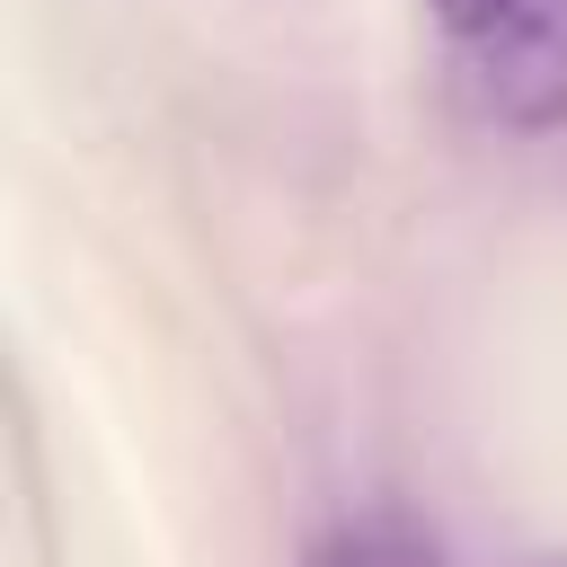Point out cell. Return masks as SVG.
Listing matches in <instances>:
<instances>
[{
  "label": "cell",
  "mask_w": 567,
  "mask_h": 567,
  "mask_svg": "<svg viewBox=\"0 0 567 567\" xmlns=\"http://www.w3.org/2000/svg\"><path fill=\"white\" fill-rule=\"evenodd\" d=\"M514 9H523V0H434V27H443L452 44H478V35H487V27H505Z\"/></svg>",
  "instance_id": "cell-3"
},
{
  "label": "cell",
  "mask_w": 567,
  "mask_h": 567,
  "mask_svg": "<svg viewBox=\"0 0 567 567\" xmlns=\"http://www.w3.org/2000/svg\"><path fill=\"white\" fill-rule=\"evenodd\" d=\"M470 97L496 124H558L567 115V0H523L505 27H487L478 44H452Z\"/></svg>",
  "instance_id": "cell-1"
},
{
  "label": "cell",
  "mask_w": 567,
  "mask_h": 567,
  "mask_svg": "<svg viewBox=\"0 0 567 567\" xmlns=\"http://www.w3.org/2000/svg\"><path fill=\"white\" fill-rule=\"evenodd\" d=\"M301 567H443V549L399 514H354V523L319 532V549Z\"/></svg>",
  "instance_id": "cell-2"
}]
</instances>
